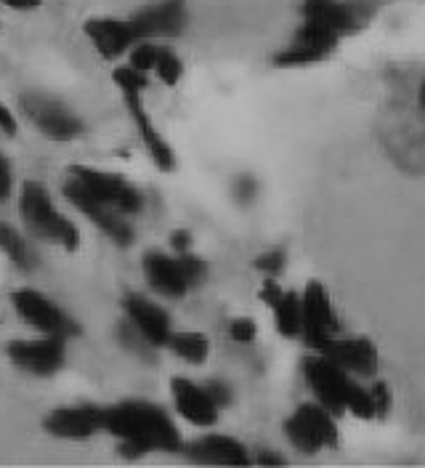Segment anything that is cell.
Instances as JSON below:
<instances>
[{
  "mask_svg": "<svg viewBox=\"0 0 425 468\" xmlns=\"http://www.w3.org/2000/svg\"><path fill=\"white\" fill-rule=\"evenodd\" d=\"M335 418H338L335 412L322 408L319 402H303L284 420V437L303 455L322 452L327 447H338L340 434Z\"/></svg>",
  "mask_w": 425,
  "mask_h": 468,
  "instance_id": "3957f363",
  "label": "cell"
},
{
  "mask_svg": "<svg viewBox=\"0 0 425 468\" xmlns=\"http://www.w3.org/2000/svg\"><path fill=\"white\" fill-rule=\"evenodd\" d=\"M186 22H189L186 0H154L131 16V25L136 29L139 40L178 37L186 29Z\"/></svg>",
  "mask_w": 425,
  "mask_h": 468,
  "instance_id": "8fae6325",
  "label": "cell"
},
{
  "mask_svg": "<svg viewBox=\"0 0 425 468\" xmlns=\"http://www.w3.org/2000/svg\"><path fill=\"white\" fill-rule=\"evenodd\" d=\"M274 327L282 338H298L303 327V309H301V292L284 291L282 298L271 306Z\"/></svg>",
  "mask_w": 425,
  "mask_h": 468,
  "instance_id": "7402d4cb",
  "label": "cell"
},
{
  "mask_svg": "<svg viewBox=\"0 0 425 468\" xmlns=\"http://www.w3.org/2000/svg\"><path fill=\"white\" fill-rule=\"evenodd\" d=\"M303 380L312 391L313 402H319L322 408L335 415H345V397L354 383V376L345 373L338 362L313 351L312 356L303 359Z\"/></svg>",
  "mask_w": 425,
  "mask_h": 468,
  "instance_id": "8992f818",
  "label": "cell"
},
{
  "mask_svg": "<svg viewBox=\"0 0 425 468\" xmlns=\"http://www.w3.org/2000/svg\"><path fill=\"white\" fill-rule=\"evenodd\" d=\"M303 22L319 29H327L335 37H343L354 29L356 16L340 0H303Z\"/></svg>",
  "mask_w": 425,
  "mask_h": 468,
  "instance_id": "44dd1931",
  "label": "cell"
},
{
  "mask_svg": "<svg viewBox=\"0 0 425 468\" xmlns=\"http://www.w3.org/2000/svg\"><path fill=\"white\" fill-rule=\"evenodd\" d=\"M0 5L14 8V11H35L43 5V0H0Z\"/></svg>",
  "mask_w": 425,
  "mask_h": 468,
  "instance_id": "ab89813d",
  "label": "cell"
},
{
  "mask_svg": "<svg viewBox=\"0 0 425 468\" xmlns=\"http://www.w3.org/2000/svg\"><path fill=\"white\" fill-rule=\"evenodd\" d=\"M186 458L199 466H248L250 455L248 447L239 439L227 434H205L181 447Z\"/></svg>",
  "mask_w": 425,
  "mask_h": 468,
  "instance_id": "ac0fdd59",
  "label": "cell"
},
{
  "mask_svg": "<svg viewBox=\"0 0 425 468\" xmlns=\"http://www.w3.org/2000/svg\"><path fill=\"white\" fill-rule=\"evenodd\" d=\"M205 388H207V394L213 397V402H216L221 410L228 408V405H231V399H234V394H231L228 383H224V380H207V383H205Z\"/></svg>",
  "mask_w": 425,
  "mask_h": 468,
  "instance_id": "836d02e7",
  "label": "cell"
},
{
  "mask_svg": "<svg viewBox=\"0 0 425 468\" xmlns=\"http://www.w3.org/2000/svg\"><path fill=\"white\" fill-rule=\"evenodd\" d=\"M228 338L234 344L248 346V344H253L255 338H258V324L250 317H237V320H231V324H228Z\"/></svg>",
  "mask_w": 425,
  "mask_h": 468,
  "instance_id": "1f68e13d",
  "label": "cell"
},
{
  "mask_svg": "<svg viewBox=\"0 0 425 468\" xmlns=\"http://www.w3.org/2000/svg\"><path fill=\"white\" fill-rule=\"evenodd\" d=\"M175 256L181 259V266H184V274H186L189 285L192 288L199 285L205 280V274H207V263L197 259V256H192V253H175Z\"/></svg>",
  "mask_w": 425,
  "mask_h": 468,
  "instance_id": "d6a6232c",
  "label": "cell"
},
{
  "mask_svg": "<svg viewBox=\"0 0 425 468\" xmlns=\"http://www.w3.org/2000/svg\"><path fill=\"white\" fill-rule=\"evenodd\" d=\"M0 250L8 256V261L14 263L16 269H22V271H29L35 266V253L29 248L27 237L19 229H14L11 224H5V221H0Z\"/></svg>",
  "mask_w": 425,
  "mask_h": 468,
  "instance_id": "cb8c5ba5",
  "label": "cell"
},
{
  "mask_svg": "<svg viewBox=\"0 0 425 468\" xmlns=\"http://www.w3.org/2000/svg\"><path fill=\"white\" fill-rule=\"evenodd\" d=\"M301 309H303V327H301V338L312 346L313 351L324 349L327 341H333L338 335L340 324L333 298L322 282L312 280L303 292H301Z\"/></svg>",
  "mask_w": 425,
  "mask_h": 468,
  "instance_id": "ba28073f",
  "label": "cell"
},
{
  "mask_svg": "<svg viewBox=\"0 0 425 468\" xmlns=\"http://www.w3.org/2000/svg\"><path fill=\"white\" fill-rule=\"evenodd\" d=\"M345 415H354L359 420H375V405H372V394L369 386H362L354 378L348 397H345Z\"/></svg>",
  "mask_w": 425,
  "mask_h": 468,
  "instance_id": "484cf974",
  "label": "cell"
},
{
  "mask_svg": "<svg viewBox=\"0 0 425 468\" xmlns=\"http://www.w3.org/2000/svg\"><path fill=\"white\" fill-rule=\"evenodd\" d=\"M16 117L14 112L5 107V104H0V136H16Z\"/></svg>",
  "mask_w": 425,
  "mask_h": 468,
  "instance_id": "8d00e7d4",
  "label": "cell"
},
{
  "mask_svg": "<svg viewBox=\"0 0 425 468\" xmlns=\"http://www.w3.org/2000/svg\"><path fill=\"white\" fill-rule=\"evenodd\" d=\"M338 40L340 37H335L333 32L303 22L301 29L295 32L292 43L274 57V64L277 67H309V64H316V61H324L335 51Z\"/></svg>",
  "mask_w": 425,
  "mask_h": 468,
  "instance_id": "2e32d148",
  "label": "cell"
},
{
  "mask_svg": "<svg viewBox=\"0 0 425 468\" xmlns=\"http://www.w3.org/2000/svg\"><path fill=\"white\" fill-rule=\"evenodd\" d=\"M104 431L112 434L120 452L142 458L146 452H181L184 439L165 410L143 399H125L104 408Z\"/></svg>",
  "mask_w": 425,
  "mask_h": 468,
  "instance_id": "6da1fadb",
  "label": "cell"
},
{
  "mask_svg": "<svg viewBox=\"0 0 425 468\" xmlns=\"http://www.w3.org/2000/svg\"><path fill=\"white\" fill-rule=\"evenodd\" d=\"M19 216L27 227V232L48 245H57L61 250L72 253L80 248V229L58 213L51 192L40 181H25L19 189Z\"/></svg>",
  "mask_w": 425,
  "mask_h": 468,
  "instance_id": "7a4b0ae2",
  "label": "cell"
},
{
  "mask_svg": "<svg viewBox=\"0 0 425 468\" xmlns=\"http://www.w3.org/2000/svg\"><path fill=\"white\" fill-rule=\"evenodd\" d=\"M142 269L149 288L157 295H163V298L175 301V298H184L186 292L192 291V285H189V280L184 274L181 259L175 253L170 256V253H163V250H149L143 256Z\"/></svg>",
  "mask_w": 425,
  "mask_h": 468,
  "instance_id": "e0dca14e",
  "label": "cell"
},
{
  "mask_svg": "<svg viewBox=\"0 0 425 468\" xmlns=\"http://www.w3.org/2000/svg\"><path fill=\"white\" fill-rule=\"evenodd\" d=\"M157 54H160V46H157L154 40H139V43H133V48L128 51V64L149 75V72H154Z\"/></svg>",
  "mask_w": 425,
  "mask_h": 468,
  "instance_id": "83f0119b",
  "label": "cell"
},
{
  "mask_svg": "<svg viewBox=\"0 0 425 468\" xmlns=\"http://www.w3.org/2000/svg\"><path fill=\"white\" fill-rule=\"evenodd\" d=\"M22 112L51 142H72L85 131V122L64 101L46 93L22 96Z\"/></svg>",
  "mask_w": 425,
  "mask_h": 468,
  "instance_id": "52a82bcc",
  "label": "cell"
},
{
  "mask_svg": "<svg viewBox=\"0 0 425 468\" xmlns=\"http://www.w3.org/2000/svg\"><path fill=\"white\" fill-rule=\"evenodd\" d=\"M64 197L72 203V207H78L99 232L107 234L114 245L128 248L133 242V227H131L128 216H122L120 210H114L110 203L99 200L75 176H69L64 181Z\"/></svg>",
  "mask_w": 425,
  "mask_h": 468,
  "instance_id": "5b68a950",
  "label": "cell"
},
{
  "mask_svg": "<svg viewBox=\"0 0 425 468\" xmlns=\"http://www.w3.org/2000/svg\"><path fill=\"white\" fill-rule=\"evenodd\" d=\"M170 248H173V253H189L192 234L186 232V229H175V232L170 234Z\"/></svg>",
  "mask_w": 425,
  "mask_h": 468,
  "instance_id": "74e56055",
  "label": "cell"
},
{
  "mask_svg": "<svg viewBox=\"0 0 425 468\" xmlns=\"http://www.w3.org/2000/svg\"><path fill=\"white\" fill-rule=\"evenodd\" d=\"M168 349L189 365H202L210 354V341L205 333H197V330H181V333L173 330L168 338Z\"/></svg>",
  "mask_w": 425,
  "mask_h": 468,
  "instance_id": "603a6c76",
  "label": "cell"
},
{
  "mask_svg": "<svg viewBox=\"0 0 425 468\" xmlns=\"http://www.w3.org/2000/svg\"><path fill=\"white\" fill-rule=\"evenodd\" d=\"M284 263H287V259H284V250L274 248V250H266V253H260V256L255 259V269H258L263 277H280V274H282Z\"/></svg>",
  "mask_w": 425,
  "mask_h": 468,
  "instance_id": "4dcf8cb0",
  "label": "cell"
},
{
  "mask_svg": "<svg viewBox=\"0 0 425 468\" xmlns=\"http://www.w3.org/2000/svg\"><path fill=\"white\" fill-rule=\"evenodd\" d=\"M5 356L35 378H51L64 367L67 341L57 335H40L32 341H11L5 346Z\"/></svg>",
  "mask_w": 425,
  "mask_h": 468,
  "instance_id": "9c48e42d",
  "label": "cell"
},
{
  "mask_svg": "<svg viewBox=\"0 0 425 468\" xmlns=\"http://www.w3.org/2000/svg\"><path fill=\"white\" fill-rule=\"evenodd\" d=\"M319 354L338 362L340 367L345 373H351L354 378H375V373H377V349L369 338L335 335L333 341L324 344V349H319Z\"/></svg>",
  "mask_w": 425,
  "mask_h": 468,
  "instance_id": "ffe728a7",
  "label": "cell"
},
{
  "mask_svg": "<svg viewBox=\"0 0 425 468\" xmlns=\"http://www.w3.org/2000/svg\"><path fill=\"white\" fill-rule=\"evenodd\" d=\"M14 189V171H11V160L0 152V205L8 200Z\"/></svg>",
  "mask_w": 425,
  "mask_h": 468,
  "instance_id": "e575fe53",
  "label": "cell"
},
{
  "mask_svg": "<svg viewBox=\"0 0 425 468\" xmlns=\"http://www.w3.org/2000/svg\"><path fill=\"white\" fill-rule=\"evenodd\" d=\"M112 83L120 90H143L149 86V75L136 69V67H131V64H125V67H114Z\"/></svg>",
  "mask_w": 425,
  "mask_h": 468,
  "instance_id": "f1b7e54d",
  "label": "cell"
},
{
  "mask_svg": "<svg viewBox=\"0 0 425 468\" xmlns=\"http://www.w3.org/2000/svg\"><path fill=\"white\" fill-rule=\"evenodd\" d=\"M69 176H75V178H78L80 184H85L99 200L110 203L114 210H120L122 216H136V213H142V192H139L131 181H125L122 176L107 174V171L90 168V165H72V168H69Z\"/></svg>",
  "mask_w": 425,
  "mask_h": 468,
  "instance_id": "30bf717a",
  "label": "cell"
},
{
  "mask_svg": "<svg viewBox=\"0 0 425 468\" xmlns=\"http://www.w3.org/2000/svg\"><path fill=\"white\" fill-rule=\"evenodd\" d=\"M43 429L57 439L83 441L104 431V408L99 405H69L51 410L43 420Z\"/></svg>",
  "mask_w": 425,
  "mask_h": 468,
  "instance_id": "7c38bea8",
  "label": "cell"
},
{
  "mask_svg": "<svg viewBox=\"0 0 425 468\" xmlns=\"http://www.w3.org/2000/svg\"><path fill=\"white\" fill-rule=\"evenodd\" d=\"M85 37L96 48V54L104 61L125 57L133 43H139V35L131 25V19H114V16H93L83 25Z\"/></svg>",
  "mask_w": 425,
  "mask_h": 468,
  "instance_id": "9a60e30c",
  "label": "cell"
},
{
  "mask_svg": "<svg viewBox=\"0 0 425 468\" xmlns=\"http://www.w3.org/2000/svg\"><path fill=\"white\" fill-rule=\"evenodd\" d=\"M117 341L122 344V349L131 351L133 356H139L143 362H149V359H154V351L157 346L154 344H149L146 338H143L142 333L131 324L128 320H122L117 324Z\"/></svg>",
  "mask_w": 425,
  "mask_h": 468,
  "instance_id": "d4e9b609",
  "label": "cell"
},
{
  "mask_svg": "<svg viewBox=\"0 0 425 468\" xmlns=\"http://www.w3.org/2000/svg\"><path fill=\"white\" fill-rule=\"evenodd\" d=\"M170 399H173L175 412L197 429H210L218 423L221 408L213 402L205 383H195V380L178 376L170 380Z\"/></svg>",
  "mask_w": 425,
  "mask_h": 468,
  "instance_id": "5bb4252c",
  "label": "cell"
},
{
  "mask_svg": "<svg viewBox=\"0 0 425 468\" xmlns=\"http://www.w3.org/2000/svg\"><path fill=\"white\" fill-rule=\"evenodd\" d=\"M154 75H157L160 83H165V86H178L181 78H184V61H181V57H178L173 48H163V46H160L157 64H154Z\"/></svg>",
  "mask_w": 425,
  "mask_h": 468,
  "instance_id": "4316f807",
  "label": "cell"
},
{
  "mask_svg": "<svg viewBox=\"0 0 425 468\" xmlns=\"http://www.w3.org/2000/svg\"><path fill=\"white\" fill-rule=\"evenodd\" d=\"M255 192H258V184H255L250 176H242V178L237 181V195H239L242 200H250V197H255Z\"/></svg>",
  "mask_w": 425,
  "mask_h": 468,
  "instance_id": "f35d334b",
  "label": "cell"
},
{
  "mask_svg": "<svg viewBox=\"0 0 425 468\" xmlns=\"http://www.w3.org/2000/svg\"><path fill=\"white\" fill-rule=\"evenodd\" d=\"M142 93L143 90H122L128 115L136 122L139 136H142V144L146 146V154L152 157V163H154L160 171H173V168H175V152H173V146L168 144V139L157 131V125L152 122L149 112L143 110Z\"/></svg>",
  "mask_w": 425,
  "mask_h": 468,
  "instance_id": "d6986e66",
  "label": "cell"
},
{
  "mask_svg": "<svg viewBox=\"0 0 425 468\" xmlns=\"http://www.w3.org/2000/svg\"><path fill=\"white\" fill-rule=\"evenodd\" d=\"M284 288L277 282V277H266L263 280V285H260V291H258V295H260V301L271 309L280 298H282Z\"/></svg>",
  "mask_w": 425,
  "mask_h": 468,
  "instance_id": "d590c367",
  "label": "cell"
},
{
  "mask_svg": "<svg viewBox=\"0 0 425 468\" xmlns=\"http://www.w3.org/2000/svg\"><path fill=\"white\" fill-rule=\"evenodd\" d=\"M14 309L29 327H35L40 335H57V338H75L80 333V324L72 320L57 301H51L46 292L35 291V288H19L11 295Z\"/></svg>",
  "mask_w": 425,
  "mask_h": 468,
  "instance_id": "277c9868",
  "label": "cell"
},
{
  "mask_svg": "<svg viewBox=\"0 0 425 468\" xmlns=\"http://www.w3.org/2000/svg\"><path fill=\"white\" fill-rule=\"evenodd\" d=\"M418 104H420V112L425 115V80L420 83V88H418Z\"/></svg>",
  "mask_w": 425,
  "mask_h": 468,
  "instance_id": "b9f144b4",
  "label": "cell"
},
{
  "mask_svg": "<svg viewBox=\"0 0 425 468\" xmlns=\"http://www.w3.org/2000/svg\"><path fill=\"white\" fill-rule=\"evenodd\" d=\"M258 463H260V466H282L284 458L271 455V452H263V455H258Z\"/></svg>",
  "mask_w": 425,
  "mask_h": 468,
  "instance_id": "60d3db41",
  "label": "cell"
},
{
  "mask_svg": "<svg viewBox=\"0 0 425 468\" xmlns=\"http://www.w3.org/2000/svg\"><path fill=\"white\" fill-rule=\"evenodd\" d=\"M369 394H372V405H375V420H383L391 408H394V397H391V388L383 383V380H375L369 386Z\"/></svg>",
  "mask_w": 425,
  "mask_h": 468,
  "instance_id": "f546056e",
  "label": "cell"
},
{
  "mask_svg": "<svg viewBox=\"0 0 425 468\" xmlns=\"http://www.w3.org/2000/svg\"><path fill=\"white\" fill-rule=\"evenodd\" d=\"M122 312H125V320L131 322L149 344H154L157 349L168 346L173 320H170L165 306H160L157 301L146 298L142 292H125L122 295Z\"/></svg>",
  "mask_w": 425,
  "mask_h": 468,
  "instance_id": "4fadbf2b",
  "label": "cell"
}]
</instances>
